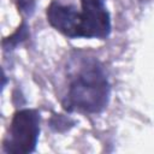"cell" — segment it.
<instances>
[{"label":"cell","mask_w":154,"mask_h":154,"mask_svg":"<svg viewBox=\"0 0 154 154\" xmlns=\"http://www.w3.org/2000/svg\"><path fill=\"white\" fill-rule=\"evenodd\" d=\"M49 24L67 37H79V12L70 5L52 2L47 8Z\"/></svg>","instance_id":"cell-4"},{"label":"cell","mask_w":154,"mask_h":154,"mask_svg":"<svg viewBox=\"0 0 154 154\" xmlns=\"http://www.w3.org/2000/svg\"><path fill=\"white\" fill-rule=\"evenodd\" d=\"M28 37H29V28H28V25L23 22L11 36L4 38V41H2V47H4L6 51L13 49L14 47H17V46L20 45L22 42H24Z\"/></svg>","instance_id":"cell-5"},{"label":"cell","mask_w":154,"mask_h":154,"mask_svg":"<svg viewBox=\"0 0 154 154\" xmlns=\"http://www.w3.org/2000/svg\"><path fill=\"white\" fill-rule=\"evenodd\" d=\"M40 135V114L35 109L24 108L14 113L8 136L4 141V150L8 154H28L35 150Z\"/></svg>","instance_id":"cell-2"},{"label":"cell","mask_w":154,"mask_h":154,"mask_svg":"<svg viewBox=\"0 0 154 154\" xmlns=\"http://www.w3.org/2000/svg\"><path fill=\"white\" fill-rule=\"evenodd\" d=\"M109 84L102 66L84 60L70 82L64 107L69 111L99 113L108 103Z\"/></svg>","instance_id":"cell-1"},{"label":"cell","mask_w":154,"mask_h":154,"mask_svg":"<svg viewBox=\"0 0 154 154\" xmlns=\"http://www.w3.org/2000/svg\"><path fill=\"white\" fill-rule=\"evenodd\" d=\"M18 10L25 14V16H31L35 11V0H16Z\"/></svg>","instance_id":"cell-7"},{"label":"cell","mask_w":154,"mask_h":154,"mask_svg":"<svg viewBox=\"0 0 154 154\" xmlns=\"http://www.w3.org/2000/svg\"><path fill=\"white\" fill-rule=\"evenodd\" d=\"M79 37L106 38L111 32V18L105 0H81Z\"/></svg>","instance_id":"cell-3"},{"label":"cell","mask_w":154,"mask_h":154,"mask_svg":"<svg viewBox=\"0 0 154 154\" xmlns=\"http://www.w3.org/2000/svg\"><path fill=\"white\" fill-rule=\"evenodd\" d=\"M73 122L70 120L69 118L66 117H63L61 114H58V116H54L52 119H51V126L52 129H54L55 131H64L66 129H69L70 126H72Z\"/></svg>","instance_id":"cell-6"}]
</instances>
